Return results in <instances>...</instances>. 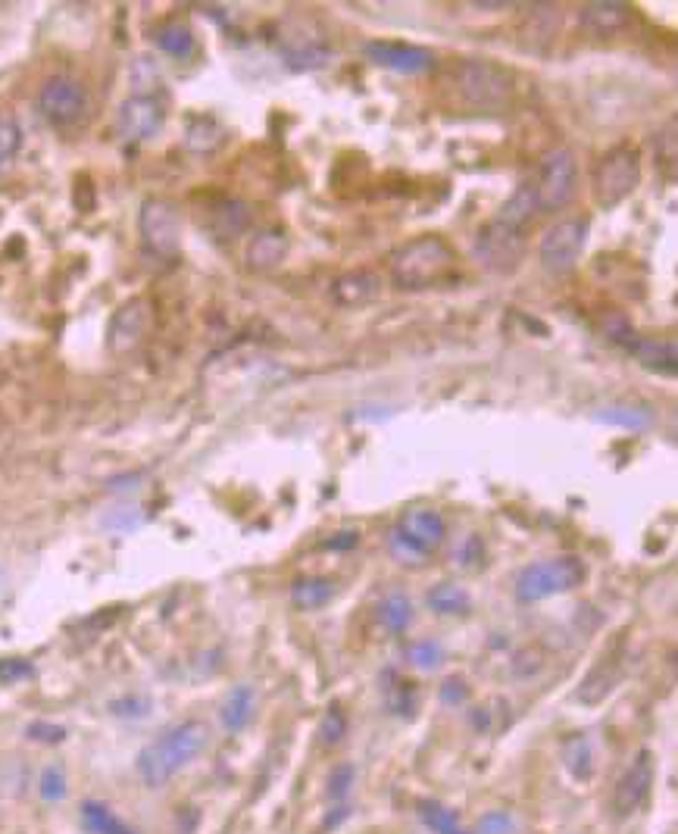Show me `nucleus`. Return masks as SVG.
<instances>
[{"label": "nucleus", "mask_w": 678, "mask_h": 834, "mask_svg": "<svg viewBox=\"0 0 678 834\" xmlns=\"http://www.w3.org/2000/svg\"><path fill=\"white\" fill-rule=\"evenodd\" d=\"M82 825L91 834H135L107 803H97V800L82 803Z\"/></svg>", "instance_id": "7c9ffc66"}, {"label": "nucleus", "mask_w": 678, "mask_h": 834, "mask_svg": "<svg viewBox=\"0 0 678 834\" xmlns=\"http://www.w3.org/2000/svg\"><path fill=\"white\" fill-rule=\"evenodd\" d=\"M638 181H641V154H638V148L616 144V148H610L607 154L594 163V173H591L594 203L604 207V210H612L622 200L632 198Z\"/></svg>", "instance_id": "423d86ee"}, {"label": "nucleus", "mask_w": 678, "mask_h": 834, "mask_svg": "<svg viewBox=\"0 0 678 834\" xmlns=\"http://www.w3.org/2000/svg\"><path fill=\"white\" fill-rule=\"evenodd\" d=\"M382 291V279L370 272V269H350L344 275H338L331 282V297L335 304L344 309H356L372 304Z\"/></svg>", "instance_id": "f3484780"}, {"label": "nucleus", "mask_w": 678, "mask_h": 834, "mask_svg": "<svg viewBox=\"0 0 678 834\" xmlns=\"http://www.w3.org/2000/svg\"><path fill=\"white\" fill-rule=\"evenodd\" d=\"M604 334H607L610 344H616V348H622V351L629 353H632V348L638 344V331H634L632 322H629L626 316H619V313L604 316Z\"/></svg>", "instance_id": "473e14b6"}, {"label": "nucleus", "mask_w": 678, "mask_h": 834, "mask_svg": "<svg viewBox=\"0 0 678 834\" xmlns=\"http://www.w3.org/2000/svg\"><path fill=\"white\" fill-rule=\"evenodd\" d=\"M109 713H113V716H122V719H144V716L151 713V701H144V697L113 701L109 703Z\"/></svg>", "instance_id": "79ce46f5"}, {"label": "nucleus", "mask_w": 678, "mask_h": 834, "mask_svg": "<svg viewBox=\"0 0 678 834\" xmlns=\"http://www.w3.org/2000/svg\"><path fill=\"white\" fill-rule=\"evenodd\" d=\"M35 669H32V662L28 659L20 657H7L0 659V684H16V681L28 679Z\"/></svg>", "instance_id": "a19ab883"}, {"label": "nucleus", "mask_w": 678, "mask_h": 834, "mask_svg": "<svg viewBox=\"0 0 678 834\" xmlns=\"http://www.w3.org/2000/svg\"><path fill=\"white\" fill-rule=\"evenodd\" d=\"M25 735L32 741H38V744H60V741H66V728L54 723H32L25 728Z\"/></svg>", "instance_id": "c03bdc74"}, {"label": "nucleus", "mask_w": 678, "mask_h": 834, "mask_svg": "<svg viewBox=\"0 0 678 834\" xmlns=\"http://www.w3.org/2000/svg\"><path fill=\"white\" fill-rule=\"evenodd\" d=\"M207 744H210V725L200 719H185L166 728L151 744L141 747V753L135 756V772L144 788H166L182 768L195 763Z\"/></svg>", "instance_id": "f257e3e1"}, {"label": "nucleus", "mask_w": 678, "mask_h": 834, "mask_svg": "<svg viewBox=\"0 0 678 834\" xmlns=\"http://www.w3.org/2000/svg\"><path fill=\"white\" fill-rule=\"evenodd\" d=\"M454 556H457V566H463V569H476V566H481V563H484V544H481L479 535H469V538L459 544Z\"/></svg>", "instance_id": "58836bf2"}, {"label": "nucleus", "mask_w": 678, "mask_h": 834, "mask_svg": "<svg viewBox=\"0 0 678 834\" xmlns=\"http://www.w3.org/2000/svg\"><path fill=\"white\" fill-rule=\"evenodd\" d=\"M375 615H378V625H382L385 632H391V635H404V632L413 625V615H416L413 600L400 591L385 594V597L378 600V607H375Z\"/></svg>", "instance_id": "b1692460"}, {"label": "nucleus", "mask_w": 678, "mask_h": 834, "mask_svg": "<svg viewBox=\"0 0 678 834\" xmlns=\"http://www.w3.org/2000/svg\"><path fill=\"white\" fill-rule=\"evenodd\" d=\"M138 232H141V244H144L148 254L160 257V260L175 257L178 247H182L178 207L166 198H148L141 203V213H138Z\"/></svg>", "instance_id": "1a4fd4ad"}, {"label": "nucleus", "mask_w": 678, "mask_h": 834, "mask_svg": "<svg viewBox=\"0 0 678 834\" xmlns=\"http://www.w3.org/2000/svg\"><path fill=\"white\" fill-rule=\"evenodd\" d=\"M284 67L297 69H323L331 60V47L323 45V42H297V45H288L282 50Z\"/></svg>", "instance_id": "c756f323"}, {"label": "nucleus", "mask_w": 678, "mask_h": 834, "mask_svg": "<svg viewBox=\"0 0 678 834\" xmlns=\"http://www.w3.org/2000/svg\"><path fill=\"white\" fill-rule=\"evenodd\" d=\"M447 538V522L432 506L407 509L388 531V550L400 566L422 569Z\"/></svg>", "instance_id": "7ed1b4c3"}, {"label": "nucleus", "mask_w": 678, "mask_h": 834, "mask_svg": "<svg viewBox=\"0 0 678 834\" xmlns=\"http://www.w3.org/2000/svg\"><path fill=\"white\" fill-rule=\"evenodd\" d=\"M166 110L153 94H131L129 101H122V107L116 113V132L122 141H148L163 129Z\"/></svg>", "instance_id": "4468645a"}, {"label": "nucleus", "mask_w": 678, "mask_h": 834, "mask_svg": "<svg viewBox=\"0 0 678 834\" xmlns=\"http://www.w3.org/2000/svg\"><path fill=\"white\" fill-rule=\"evenodd\" d=\"M247 225H250V210H247V203H244V200L222 198L207 210V228L217 235L219 242L238 238Z\"/></svg>", "instance_id": "6ab92c4d"}, {"label": "nucleus", "mask_w": 678, "mask_h": 834, "mask_svg": "<svg viewBox=\"0 0 678 834\" xmlns=\"http://www.w3.org/2000/svg\"><path fill=\"white\" fill-rule=\"evenodd\" d=\"M151 326V304L144 297H135L129 304L113 313L107 331V344L113 353H129L141 344V338L148 334Z\"/></svg>", "instance_id": "2eb2a0df"}, {"label": "nucleus", "mask_w": 678, "mask_h": 834, "mask_svg": "<svg viewBox=\"0 0 678 834\" xmlns=\"http://www.w3.org/2000/svg\"><path fill=\"white\" fill-rule=\"evenodd\" d=\"M634 20V10L622 0H594L578 10V23L594 38H612L619 32H626Z\"/></svg>", "instance_id": "dca6fc26"}, {"label": "nucleus", "mask_w": 678, "mask_h": 834, "mask_svg": "<svg viewBox=\"0 0 678 834\" xmlns=\"http://www.w3.org/2000/svg\"><path fill=\"white\" fill-rule=\"evenodd\" d=\"M344 731H348V719H344L341 706H328L323 723H319V738H323V744H338V741L344 738Z\"/></svg>", "instance_id": "c9c22d12"}, {"label": "nucleus", "mask_w": 678, "mask_h": 834, "mask_svg": "<svg viewBox=\"0 0 678 834\" xmlns=\"http://www.w3.org/2000/svg\"><path fill=\"white\" fill-rule=\"evenodd\" d=\"M525 228H516L510 222L494 220L481 225L476 242H472V257L491 272H513L525 257Z\"/></svg>", "instance_id": "9d476101"}, {"label": "nucleus", "mask_w": 678, "mask_h": 834, "mask_svg": "<svg viewBox=\"0 0 678 834\" xmlns=\"http://www.w3.org/2000/svg\"><path fill=\"white\" fill-rule=\"evenodd\" d=\"M563 766L575 782H588L594 772V753L585 735H569L563 741Z\"/></svg>", "instance_id": "c85d7f7f"}, {"label": "nucleus", "mask_w": 678, "mask_h": 834, "mask_svg": "<svg viewBox=\"0 0 678 834\" xmlns=\"http://www.w3.org/2000/svg\"><path fill=\"white\" fill-rule=\"evenodd\" d=\"M437 697L444 706H463V703L469 701V684L454 676V679H447L441 688H437Z\"/></svg>", "instance_id": "37998d69"}, {"label": "nucleus", "mask_w": 678, "mask_h": 834, "mask_svg": "<svg viewBox=\"0 0 678 834\" xmlns=\"http://www.w3.org/2000/svg\"><path fill=\"white\" fill-rule=\"evenodd\" d=\"M457 269V250L441 235H419L391 254L388 275L397 291H425L447 282Z\"/></svg>", "instance_id": "f03ea898"}, {"label": "nucleus", "mask_w": 678, "mask_h": 834, "mask_svg": "<svg viewBox=\"0 0 678 834\" xmlns=\"http://www.w3.org/2000/svg\"><path fill=\"white\" fill-rule=\"evenodd\" d=\"M363 54L370 57L375 67L391 69V72H400V75H422V72H432L437 63V57L429 47L410 45V42L375 38V42L363 45Z\"/></svg>", "instance_id": "ddd939ff"}, {"label": "nucleus", "mask_w": 678, "mask_h": 834, "mask_svg": "<svg viewBox=\"0 0 678 834\" xmlns=\"http://www.w3.org/2000/svg\"><path fill=\"white\" fill-rule=\"evenodd\" d=\"M22 148V129L20 122L7 113H0V169L20 154Z\"/></svg>", "instance_id": "72a5a7b5"}, {"label": "nucleus", "mask_w": 678, "mask_h": 834, "mask_svg": "<svg viewBox=\"0 0 678 834\" xmlns=\"http://www.w3.org/2000/svg\"><path fill=\"white\" fill-rule=\"evenodd\" d=\"M153 45L160 54L173 57V60H188L197 50V38L191 32V25L185 23H163L153 32Z\"/></svg>", "instance_id": "393cba45"}, {"label": "nucleus", "mask_w": 678, "mask_h": 834, "mask_svg": "<svg viewBox=\"0 0 678 834\" xmlns=\"http://www.w3.org/2000/svg\"><path fill=\"white\" fill-rule=\"evenodd\" d=\"M676 160H678V154H676V119H669L666 132L656 138V166H659V163H666V166L673 169V166H676Z\"/></svg>", "instance_id": "ea45409f"}, {"label": "nucleus", "mask_w": 678, "mask_h": 834, "mask_svg": "<svg viewBox=\"0 0 678 834\" xmlns=\"http://www.w3.org/2000/svg\"><path fill=\"white\" fill-rule=\"evenodd\" d=\"M404 657L407 662L413 666V669H422V672H432L437 669L441 662H444V647L432 641V637H419V641H410L407 647H404Z\"/></svg>", "instance_id": "2f4dec72"}, {"label": "nucleus", "mask_w": 678, "mask_h": 834, "mask_svg": "<svg viewBox=\"0 0 678 834\" xmlns=\"http://www.w3.org/2000/svg\"><path fill=\"white\" fill-rule=\"evenodd\" d=\"M654 756L647 750H641L629 763V768L619 775L616 788H612V812H616V819H629V815H634L647 803L651 788H654Z\"/></svg>", "instance_id": "f8f14e48"}, {"label": "nucleus", "mask_w": 678, "mask_h": 834, "mask_svg": "<svg viewBox=\"0 0 678 834\" xmlns=\"http://www.w3.org/2000/svg\"><path fill=\"white\" fill-rule=\"evenodd\" d=\"M338 591V582L328 578V575H304L291 585V607L301 610V613H316L331 603V597Z\"/></svg>", "instance_id": "412c9836"}, {"label": "nucleus", "mask_w": 678, "mask_h": 834, "mask_svg": "<svg viewBox=\"0 0 678 834\" xmlns=\"http://www.w3.org/2000/svg\"><path fill=\"white\" fill-rule=\"evenodd\" d=\"M416 815H419V822L432 834H469L459 825L457 812L451 810V807H444L441 800H432V797L416 800Z\"/></svg>", "instance_id": "bb28decb"}, {"label": "nucleus", "mask_w": 678, "mask_h": 834, "mask_svg": "<svg viewBox=\"0 0 678 834\" xmlns=\"http://www.w3.org/2000/svg\"><path fill=\"white\" fill-rule=\"evenodd\" d=\"M535 207L541 213H560L578 195V160L569 148H553L541 156L538 176L531 181Z\"/></svg>", "instance_id": "0eeeda50"}, {"label": "nucleus", "mask_w": 678, "mask_h": 834, "mask_svg": "<svg viewBox=\"0 0 678 834\" xmlns=\"http://www.w3.org/2000/svg\"><path fill=\"white\" fill-rule=\"evenodd\" d=\"M454 85L463 104L479 110H503L513 101V72L491 57H466L454 69Z\"/></svg>", "instance_id": "39448f33"}, {"label": "nucleus", "mask_w": 678, "mask_h": 834, "mask_svg": "<svg viewBox=\"0 0 678 834\" xmlns=\"http://www.w3.org/2000/svg\"><path fill=\"white\" fill-rule=\"evenodd\" d=\"M225 141V129L219 126L213 116H195L185 129V144L195 154H213L219 144Z\"/></svg>", "instance_id": "cd10ccee"}, {"label": "nucleus", "mask_w": 678, "mask_h": 834, "mask_svg": "<svg viewBox=\"0 0 678 834\" xmlns=\"http://www.w3.org/2000/svg\"><path fill=\"white\" fill-rule=\"evenodd\" d=\"M254 713H257V694L250 684H235L225 701L219 706V723L229 735H238L247 725L254 723Z\"/></svg>", "instance_id": "aec40b11"}, {"label": "nucleus", "mask_w": 678, "mask_h": 834, "mask_svg": "<svg viewBox=\"0 0 678 834\" xmlns=\"http://www.w3.org/2000/svg\"><path fill=\"white\" fill-rule=\"evenodd\" d=\"M632 356L656 375H676L678 369V351L676 341H647V338H638V344L632 348Z\"/></svg>", "instance_id": "5701e85b"}, {"label": "nucleus", "mask_w": 678, "mask_h": 834, "mask_svg": "<svg viewBox=\"0 0 678 834\" xmlns=\"http://www.w3.org/2000/svg\"><path fill=\"white\" fill-rule=\"evenodd\" d=\"M594 422L610 428H626V432H644L654 425V410L644 403H610L594 410Z\"/></svg>", "instance_id": "4be33fe9"}, {"label": "nucleus", "mask_w": 678, "mask_h": 834, "mask_svg": "<svg viewBox=\"0 0 678 834\" xmlns=\"http://www.w3.org/2000/svg\"><path fill=\"white\" fill-rule=\"evenodd\" d=\"M284 257H288V232L284 228H262L247 242V250H244L247 269H254V272H272L276 266H282Z\"/></svg>", "instance_id": "a211bd4d"}, {"label": "nucleus", "mask_w": 678, "mask_h": 834, "mask_svg": "<svg viewBox=\"0 0 678 834\" xmlns=\"http://www.w3.org/2000/svg\"><path fill=\"white\" fill-rule=\"evenodd\" d=\"M66 772L60 766H47L38 778V794L44 803H60L66 797Z\"/></svg>", "instance_id": "f704fd0d"}, {"label": "nucleus", "mask_w": 678, "mask_h": 834, "mask_svg": "<svg viewBox=\"0 0 678 834\" xmlns=\"http://www.w3.org/2000/svg\"><path fill=\"white\" fill-rule=\"evenodd\" d=\"M353 782H356V768L350 766V763H338V766L331 768V775H328V797L331 800H344L353 788Z\"/></svg>", "instance_id": "e433bc0d"}, {"label": "nucleus", "mask_w": 678, "mask_h": 834, "mask_svg": "<svg viewBox=\"0 0 678 834\" xmlns=\"http://www.w3.org/2000/svg\"><path fill=\"white\" fill-rule=\"evenodd\" d=\"M476 834H516V819H513V812L506 810L484 812L479 819Z\"/></svg>", "instance_id": "4c0bfd02"}, {"label": "nucleus", "mask_w": 678, "mask_h": 834, "mask_svg": "<svg viewBox=\"0 0 678 834\" xmlns=\"http://www.w3.org/2000/svg\"><path fill=\"white\" fill-rule=\"evenodd\" d=\"M87 107H91L87 89L72 75H50L38 91V110L57 129L79 126L87 116Z\"/></svg>", "instance_id": "9b49d317"}, {"label": "nucleus", "mask_w": 678, "mask_h": 834, "mask_svg": "<svg viewBox=\"0 0 678 834\" xmlns=\"http://www.w3.org/2000/svg\"><path fill=\"white\" fill-rule=\"evenodd\" d=\"M429 610L437 615H466L472 610V594L466 591L457 582H441L432 591L425 594Z\"/></svg>", "instance_id": "a878e982"}, {"label": "nucleus", "mask_w": 678, "mask_h": 834, "mask_svg": "<svg viewBox=\"0 0 678 834\" xmlns=\"http://www.w3.org/2000/svg\"><path fill=\"white\" fill-rule=\"evenodd\" d=\"M588 582V563L575 553H560V556H547L538 563H528L513 585V597L531 607L560 594L578 591Z\"/></svg>", "instance_id": "20e7f679"}, {"label": "nucleus", "mask_w": 678, "mask_h": 834, "mask_svg": "<svg viewBox=\"0 0 678 834\" xmlns=\"http://www.w3.org/2000/svg\"><path fill=\"white\" fill-rule=\"evenodd\" d=\"M588 232L591 222L585 216H566L557 225H550L545 235H541V244H538V263L550 275H569L585 247H588Z\"/></svg>", "instance_id": "6e6552de"}]
</instances>
